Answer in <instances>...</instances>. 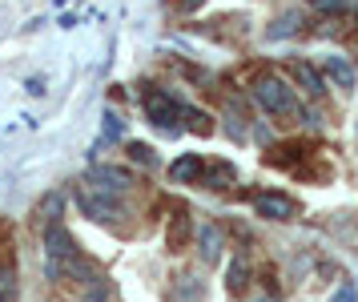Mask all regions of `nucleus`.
Here are the masks:
<instances>
[{
	"label": "nucleus",
	"mask_w": 358,
	"mask_h": 302,
	"mask_svg": "<svg viewBox=\"0 0 358 302\" xmlns=\"http://www.w3.org/2000/svg\"><path fill=\"white\" fill-rule=\"evenodd\" d=\"M318 13H350L355 16L358 13V0H310Z\"/></svg>",
	"instance_id": "18"
},
{
	"label": "nucleus",
	"mask_w": 358,
	"mask_h": 302,
	"mask_svg": "<svg viewBox=\"0 0 358 302\" xmlns=\"http://www.w3.org/2000/svg\"><path fill=\"white\" fill-rule=\"evenodd\" d=\"M141 101H145V117H149V125H157L162 133H181V101H173L169 93H162V89H153V85H145L141 89Z\"/></svg>",
	"instance_id": "2"
},
{
	"label": "nucleus",
	"mask_w": 358,
	"mask_h": 302,
	"mask_svg": "<svg viewBox=\"0 0 358 302\" xmlns=\"http://www.w3.org/2000/svg\"><path fill=\"white\" fill-rule=\"evenodd\" d=\"M17 294V278H13V266H4L0 262V302H13Z\"/></svg>",
	"instance_id": "19"
},
{
	"label": "nucleus",
	"mask_w": 358,
	"mask_h": 302,
	"mask_svg": "<svg viewBox=\"0 0 358 302\" xmlns=\"http://www.w3.org/2000/svg\"><path fill=\"white\" fill-rule=\"evenodd\" d=\"M181 117H185V129H189V133H201V137H206V133H210V113H201V109H194V105H181Z\"/></svg>",
	"instance_id": "16"
},
{
	"label": "nucleus",
	"mask_w": 358,
	"mask_h": 302,
	"mask_svg": "<svg viewBox=\"0 0 358 302\" xmlns=\"http://www.w3.org/2000/svg\"><path fill=\"white\" fill-rule=\"evenodd\" d=\"M254 210H258L262 218H270V222H290V218H298V202H294L290 193H254Z\"/></svg>",
	"instance_id": "4"
},
{
	"label": "nucleus",
	"mask_w": 358,
	"mask_h": 302,
	"mask_svg": "<svg viewBox=\"0 0 358 302\" xmlns=\"http://www.w3.org/2000/svg\"><path fill=\"white\" fill-rule=\"evenodd\" d=\"M330 302H358V290H355V282H342L334 294H330Z\"/></svg>",
	"instance_id": "21"
},
{
	"label": "nucleus",
	"mask_w": 358,
	"mask_h": 302,
	"mask_svg": "<svg viewBox=\"0 0 358 302\" xmlns=\"http://www.w3.org/2000/svg\"><path fill=\"white\" fill-rule=\"evenodd\" d=\"M77 206H81L85 218H93V222H113L121 218V202H117L113 193H101V190H77Z\"/></svg>",
	"instance_id": "3"
},
{
	"label": "nucleus",
	"mask_w": 358,
	"mask_h": 302,
	"mask_svg": "<svg viewBox=\"0 0 358 302\" xmlns=\"http://www.w3.org/2000/svg\"><path fill=\"white\" fill-rule=\"evenodd\" d=\"M61 210H65V202H61V193H45V202L36 206V226H57L61 222Z\"/></svg>",
	"instance_id": "12"
},
{
	"label": "nucleus",
	"mask_w": 358,
	"mask_h": 302,
	"mask_svg": "<svg viewBox=\"0 0 358 302\" xmlns=\"http://www.w3.org/2000/svg\"><path fill=\"white\" fill-rule=\"evenodd\" d=\"M201 170H206L201 153H185V158H178L173 165H169V177H173V181H197Z\"/></svg>",
	"instance_id": "10"
},
{
	"label": "nucleus",
	"mask_w": 358,
	"mask_h": 302,
	"mask_svg": "<svg viewBox=\"0 0 358 302\" xmlns=\"http://www.w3.org/2000/svg\"><path fill=\"white\" fill-rule=\"evenodd\" d=\"M133 186V174L121 170V165H93L89 170V190H101V193H125Z\"/></svg>",
	"instance_id": "5"
},
{
	"label": "nucleus",
	"mask_w": 358,
	"mask_h": 302,
	"mask_svg": "<svg viewBox=\"0 0 358 302\" xmlns=\"http://www.w3.org/2000/svg\"><path fill=\"white\" fill-rule=\"evenodd\" d=\"M298 29H302V13H298V8H290V13H282L274 25L266 29V36H270V41H286V36H294Z\"/></svg>",
	"instance_id": "11"
},
{
	"label": "nucleus",
	"mask_w": 358,
	"mask_h": 302,
	"mask_svg": "<svg viewBox=\"0 0 358 302\" xmlns=\"http://www.w3.org/2000/svg\"><path fill=\"white\" fill-rule=\"evenodd\" d=\"M254 101L270 117H302V105H298V93L282 77H262L254 85Z\"/></svg>",
	"instance_id": "1"
},
{
	"label": "nucleus",
	"mask_w": 358,
	"mask_h": 302,
	"mask_svg": "<svg viewBox=\"0 0 358 302\" xmlns=\"http://www.w3.org/2000/svg\"><path fill=\"white\" fill-rule=\"evenodd\" d=\"M197 238H201V254H206V262H217V258H222V230H217V226H201V230H197Z\"/></svg>",
	"instance_id": "13"
},
{
	"label": "nucleus",
	"mask_w": 358,
	"mask_h": 302,
	"mask_svg": "<svg viewBox=\"0 0 358 302\" xmlns=\"http://www.w3.org/2000/svg\"><path fill=\"white\" fill-rule=\"evenodd\" d=\"M290 69H294V81H298V85L306 89V97H322V93H326L322 73H318V69H314L310 61H294Z\"/></svg>",
	"instance_id": "9"
},
{
	"label": "nucleus",
	"mask_w": 358,
	"mask_h": 302,
	"mask_svg": "<svg viewBox=\"0 0 358 302\" xmlns=\"http://www.w3.org/2000/svg\"><path fill=\"white\" fill-rule=\"evenodd\" d=\"M101 137H105V142H117V137H121V117H117V113H105V125H101Z\"/></svg>",
	"instance_id": "20"
},
{
	"label": "nucleus",
	"mask_w": 358,
	"mask_h": 302,
	"mask_svg": "<svg viewBox=\"0 0 358 302\" xmlns=\"http://www.w3.org/2000/svg\"><path fill=\"white\" fill-rule=\"evenodd\" d=\"M165 4H169L173 13H197V8H201L206 0H165Z\"/></svg>",
	"instance_id": "22"
},
{
	"label": "nucleus",
	"mask_w": 358,
	"mask_h": 302,
	"mask_svg": "<svg viewBox=\"0 0 358 302\" xmlns=\"http://www.w3.org/2000/svg\"><path fill=\"white\" fill-rule=\"evenodd\" d=\"M206 190H229L234 181H238V170H234V161H206V170L197 177Z\"/></svg>",
	"instance_id": "7"
},
{
	"label": "nucleus",
	"mask_w": 358,
	"mask_h": 302,
	"mask_svg": "<svg viewBox=\"0 0 358 302\" xmlns=\"http://www.w3.org/2000/svg\"><path fill=\"white\" fill-rule=\"evenodd\" d=\"M129 158L137 161L141 170H157V153H153L145 142H133V145H129Z\"/></svg>",
	"instance_id": "17"
},
{
	"label": "nucleus",
	"mask_w": 358,
	"mask_h": 302,
	"mask_svg": "<svg viewBox=\"0 0 358 302\" xmlns=\"http://www.w3.org/2000/svg\"><path fill=\"white\" fill-rule=\"evenodd\" d=\"M254 302H278V298H266V294H258V298H254Z\"/></svg>",
	"instance_id": "24"
},
{
	"label": "nucleus",
	"mask_w": 358,
	"mask_h": 302,
	"mask_svg": "<svg viewBox=\"0 0 358 302\" xmlns=\"http://www.w3.org/2000/svg\"><path fill=\"white\" fill-rule=\"evenodd\" d=\"M194 238V218H189V210H173V218L165 226V246H169V254H181L185 246Z\"/></svg>",
	"instance_id": "6"
},
{
	"label": "nucleus",
	"mask_w": 358,
	"mask_h": 302,
	"mask_svg": "<svg viewBox=\"0 0 358 302\" xmlns=\"http://www.w3.org/2000/svg\"><path fill=\"white\" fill-rule=\"evenodd\" d=\"M245 282H250V262H245V258H234L229 270H226V287L234 290V294H242Z\"/></svg>",
	"instance_id": "15"
},
{
	"label": "nucleus",
	"mask_w": 358,
	"mask_h": 302,
	"mask_svg": "<svg viewBox=\"0 0 358 302\" xmlns=\"http://www.w3.org/2000/svg\"><path fill=\"white\" fill-rule=\"evenodd\" d=\"M322 73L334 81V89H355V85H358V73L350 69V61H342V57H326Z\"/></svg>",
	"instance_id": "8"
},
{
	"label": "nucleus",
	"mask_w": 358,
	"mask_h": 302,
	"mask_svg": "<svg viewBox=\"0 0 358 302\" xmlns=\"http://www.w3.org/2000/svg\"><path fill=\"white\" fill-rule=\"evenodd\" d=\"M173 298L178 302H197L201 298V278H197V274H181L178 282H173Z\"/></svg>",
	"instance_id": "14"
},
{
	"label": "nucleus",
	"mask_w": 358,
	"mask_h": 302,
	"mask_svg": "<svg viewBox=\"0 0 358 302\" xmlns=\"http://www.w3.org/2000/svg\"><path fill=\"white\" fill-rule=\"evenodd\" d=\"M29 93L41 97V93H45V81H36V77H33V81H29Z\"/></svg>",
	"instance_id": "23"
}]
</instances>
